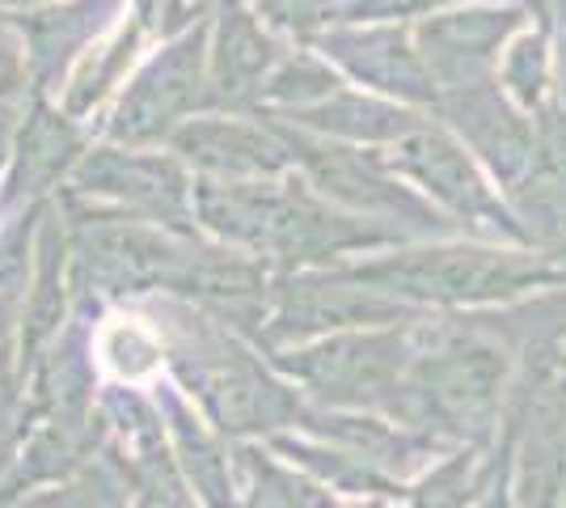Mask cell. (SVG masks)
Instances as JSON below:
<instances>
[{
  "instance_id": "16",
  "label": "cell",
  "mask_w": 566,
  "mask_h": 508,
  "mask_svg": "<svg viewBox=\"0 0 566 508\" xmlns=\"http://www.w3.org/2000/svg\"><path fill=\"white\" fill-rule=\"evenodd\" d=\"M25 234H9L0 242V326L9 322V314L25 301L30 289V259H25Z\"/></svg>"
},
{
  "instance_id": "11",
  "label": "cell",
  "mask_w": 566,
  "mask_h": 508,
  "mask_svg": "<svg viewBox=\"0 0 566 508\" xmlns=\"http://www.w3.org/2000/svg\"><path fill=\"white\" fill-rule=\"evenodd\" d=\"M81 183L90 191L118 195L127 204H140L148 212H178L187 204V183L182 174L161 162V157H140V153H102L90 157L81 169Z\"/></svg>"
},
{
  "instance_id": "21",
  "label": "cell",
  "mask_w": 566,
  "mask_h": 508,
  "mask_svg": "<svg viewBox=\"0 0 566 508\" xmlns=\"http://www.w3.org/2000/svg\"><path fill=\"white\" fill-rule=\"evenodd\" d=\"M558 4H563V9H566V0H558Z\"/></svg>"
},
{
  "instance_id": "17",
  "label": "cell",
  "mask_w": 566,
  "mask_h": 508,
  "mask_svg": "<svg viewBox=\"0 0 566 508\" xmlns=\"http://www.w3.org/2000/svg\"><path fill=\"white\" fill-rule=\"evenodd\" d=\"M503 76H507V90H512L524 106H533V102H537V94H542V81H545L542 43H537V39H524L520 48H512Z\"/></svg>"
},
{
  "instance_id": "20",
  "label": "cell",
  "mask_w": 566,
  "mask_h": 508,
  "mask_svg": "<svg viewBox=\"0 0 566 508\" xmlns=\"http://www.w3.org/2000/svg\"><path fill=\"white\" fill-rule=\"evenodd\" d=\"M18 73H22V64H18V51L0 43V94H13V90H18Z\"/></svg>"
},
{
  "instance_id": "5",
  "label": "cell",
  "mask_w": 566,
  "mask_h": 508,
  "mask_svg": "<svg viewBox=\"0 0 566 508\" xmlns=\"http://www.w3.org/2000/svg\"><path fill=\"white\" fill-rule=\"evenodd\" d=\"M503 382V356L491 348H444V352H427L415 364V382L410 390L419 394L427 415L444 419L452 428H470L482 424L499 398Z\"/></svg>"
},
{
  "instance_id": "10",
  "label": "cell",
  "mask_w": 566,
  "mask_h": 508,
  "mask_svg": "<svg viewBox=\"0 0 566 508\" xmlns=\"http://www.w3.org/2000/svg\"><path fill=\"white\" fill-rule=\"evenodd\" d=\"M326 51L343 69H352L359 81L377 85L385 94L401 97H431V81L423 55L410 51V43L398 30H368V34H334L326 39Z\"/></svg>"
},
{
  "instance_id": "1",
  "label": "cell",
  "mask_w": 566,
  "mask_h": 508,
  "mask_svg": "<svg viewBox=\"0 0 566 508\" xmlns=\"http://www.w3.org/2000/svg\"><path fill=\"white\" fill-rule=\"evenodd\" d=\"M352 284L380 292V297H406V301H431V305H482L503 301L533 289L545 280V267L520 259L512 250H486V246H427V250H401L373 263L347 271Z\"/></svg>"
},
{
  "instance_id": "9",
  "label": "cell",
  "mask_w": 566,
  "mask_h": 508,
  "mask_svg": "<svg viewBox=\"0 0 566 508\" xmlns=\"http://www.w3.org/2000/svg\"><path fill=\"white\" fill-rule=\"evenodd\" d=\"M187 382H190V394H199L203 407L229 433H254V428L280 424L283 394L275 386H266L245 361H233V356L203 361L195 364V373H190Z\"/></svg>"
},
{
  "instance_id": "3",
  "label": "cell",
  "mask_w": 566,
  "mask_h": 508,
  "mask_svg": "<svg viewBox=\"0 0 566 508\" xmlns=\"http://www.w3.org/2000/svg\"><path fill=\"white\" fill-rule=\"evenodd\" d=\"M394 166L401 174H410L427 195H436L444 208H452L457 217L473 220V225H491V229H512L503 220V208L495 204V195L486 191L482 174L465 157V148L452 141L440 127H406L394 141Z\"/></svg>"
},
{
  "instance_id": "19",
  "label": "cell",
  "mask_w": 566,
  "mask_h": 508,
  "mask_svg": "<svg viewBox=\"0 0 566 508\" xmlns=\"http://www.w3.org/2000/svg\"><path fill=\"white\" fill-rule=\"evenodd\" d=\"M9 419H13V382H9V364L0 361V462L9 449Z\"/></svg>"
},
{
  "instance_id": "14",
  "label": "cell",
  "mask_w": 566,
  "mask_h": 508,
  "mask_svg": "<svg viewBox=\"0 0 566 508\" xmlns=\"http://www.w3.org/2000/svg\"><path fill=\"white\" fill-rule=\"evenodd\" d=\"M97 356L123 382H144L161 369L166 348H161V335L148 331L140 318H111L97 331Z\"/></svg>"
},
{
  "instance_id": "4",
  "label": "cell",
  "mask_w": 566,
  "mask_h": 508,
  "mask_svg": "<svg viewBox=\"0 0 566 508\" xmlns=\"http://www.w3.org/2000/svg\"><path fill=\"white\" fill-rule=\"evenodd\" d=\"M199 85H203V34H187L136 76V85L123 97L111 132L118 141L161 136L199 102Z\"/></svg>"
},
{
  "instance_id": "7",
  "label": "cell",
  "mask_w": 566,
  "mask_h": 508,
  "mask_svg": "<svg viewBox=\"0 0 566 508\" xmlns=\"http://www.w3.org/2000/svg\"><path fill=\"white\" fill-rule=\"evenodd\" d=\"M401 356L406 348L398 335H343L322 348L296 352V361H287V369L326 394L331 390L377 394L401 377Z\"/></svg>"
},
{
  "instance_id": "13",
  "label": "cell",
  "mask_w": 566,
  "mask_h": 508,
  "mask_svg": "<svg viewBox=\"0 0 566 508\" xmlns=\"http://www.w3.org/2000/svg\"><path fill=\"white\" fill-rule=\"evenodd\" d=\"M457 123L461 132H470V141L478 153H486L503 174H516L528 162V141L520 132V123L512 115L499 111V102L491 97H470L457 106Z\"/></svg>"
},
{
  "instance_id": "8",
  "label": "cell",
  "mask_w": 566,
  "mask_h": 508,
  "mask_svg": "<svg viewBox=\"0 0 566 508\" xmlns=\"http://www.w3.org/2000/svg\"><path fill=\"white\" fill-rule=\"evenodd\" d=\"M97 284L111 292H144L182 271V255L140 225H97L85 242Z\"/></svg>"
},
{
  "instance_id": "2",
  "label": "cell",
  "mask_w": 566,
  "mask_h": 508,
  "mask_svg": "<svg viewBox=\"0 0 566 508\" xmlns=\"http://www.w3.org/2000/svg\"><path fill=\"white\" fill-rule=\"evenodd\" d=\"M190 204L220 238L259 246V250L313 255V250L364 242L359 234L347 229V220L322 212L313 199L296 191H275L262 183H208L195 191Z\"/></svg>"
},
{
  "instance_id": "18",
  "label": "cell",
  "mask_w": 566,
  "mask_h": 508,
  "mask_svg": "<svg viewBox=\"0 0 566 508\" xmlns=\"http://www.w3.org/2000/svg\"><path fill=\"white\" fill-rule=\"evenodd\" d=\"M533 217H537V229H542V238L558 255H566V191L558 195H542L533 208H528Z\"/></svg>"
},
{
  "instance_id": "6",
  "label": "cell",
  "mask_w": 566,
  "mask_h": 508,
  "mask_svg": "<svg viewBox=\"0 0 566 508\" xmlns=\"http://www.w3.org/2000/svg\"><path fill=\"white\" fill-rule=\"evenodd\" d=\"M174 145L220 183H254L266 174H280L292 162V148L283 141L237 120H190L174 136Z\"/></svg>"
},
{
  "instance_id": "12",
  "label": "cell",
  "mask_w": 566,
  "mask_h": 508,
  "mask_svg": "<svg viewBox=\"0 0 566 508\" xmlns=\"http://www.w3.org/2000/svg\"><path fill=\"white\" fill-rule=\"evenodd\" d=\"M271 64V43L262 39V30L245 13H233L224 22V39L216 51V85L220 94L241 97L245 90H254Z\"/></svg>"
},
{
  "instance_id": "15",
  "label": "cell",
  "mask_w": 566,
  "mask_h": 508,
  "mask_svg": "<svg viewBox=\"0 0 566 508\" xmlns=\"http://www.w3.org/2000/svg\"><path fill=\"white\" fill-rule=\"evenodd\" d=\"M174 424L182 433V454H187L190 479L199 484L208 508H233V479H229V466L216 454V445L199 428H190V419L182 412H174Z\"/></svg>"
}]
</instances>
